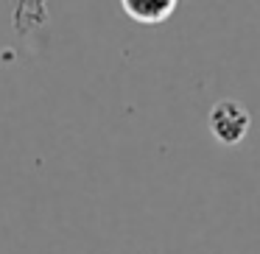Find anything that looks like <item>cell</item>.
I'll return each instance as SVG.
<instances>
[{"mask_svg":"<svg viewBox=\"0 0 260 254\" xmlns=\"http://www.w3.org/2000/svg\"><path fill=\"white\" fill-rule=\"evenodd\" d=\"M207 126L210 134L226 148H235L246 140L249 129H252V115L243 106L241 101H232V98H224L218 101L207 115Z\"/></svg>","mask_w":260,"mask_h":254,"instance_id":"cell-1","label":"cell"},{"mask_svg":"<svg viewBox=\"0 0 260 254\" xmlns=\"http://www.w3.org/2000/svg\"><path fill=\"white\" fill-rule=\"evenodd\" d=\"M179 6V0H120L126 17L143 25H159L171 17Z\"/></svg>","mask_w":260,"mask_h":254,"instance_id":"cell-2","label":"cell"}]
</instances>
